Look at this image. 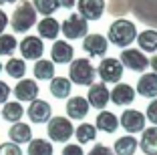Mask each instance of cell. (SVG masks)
I'll return each mask as SVG.
<instances>
[{
    "label": "cell",
    "mask_w": 157,
    "mask_h": 155,
    "mask_svg": "<svg viewBox=\"0 0 157 155\" xmlns=\"http://www.w3.org/2000/svg\"><path fill=\"white\" fill-rule=\"evenodd\" d=\"M135 38H137V28L127 18H117L115 22L109 26V41H111L113 45H117L119 48L129 46Z\"/></svg>",
    "instance_id": "6da1fadb"
},
{
    "label": "cell",
    "mask_w": 157,
    "mask_h": 155,
    "mask_svg": "<svg viewBox=\"0 0 157 155\" xmlns=\"http://www.w3.org/2000/svg\"><path fill=\"white\" fill-rule=\"evenodd\" d=\"M36 24V10L34 6L28 2V0H22L16 10L12 12V18H10V26H12L14 32H26L28 28H33Z\"/></svg>",
    "instance_id": "7a4b0ae2"
},
{
    "label": "cell",
    "mask_w": 157,
    "mask_h": 155,
    "mask_svg": "<svg viewBox=\"0 0 157 155\" xmlns=\"http://www.w3.org/2000/svg\"><path fill=\"white\" fill-rule=\"evenodd\" d=\"M95 77H97V71L91 64V60L77 59L71 63V67H69V81L71 83L81 85V87H91L95 83Z\"/></svg>",
    "instance_id": "3957f363"
},
{
    "label": "cell",
    "mask_w": 157,
    "mask_h": 155,
    "mask_svg": "<svg viewBox=\"0 0 157 155\" xmlns=\"http://www.w3.org/2000/svg\"><path fill=\"white\" fill-rule=\"evenodd\" d=\"M46 133L51 137V141L65 143L73 137L75 129H73V123H71L69 117H51V121L46 125Z\"/></svg>",
    "instance_id": "277c9868"
},
{
    "label": "cell",
    "mask_w": 157,
    "mask_h": 155,
    "mask_svg": "<svg viewBox=\"0 0 157 155\" xmlns=\"http://www.w3.org/2000/svg\"><path fill=\"white\" fill-rule=\"evenodd\" d=\"M99 77H101V81L105 83H119L121 77H123V64H121L119 59H113V56H109V59H103L101 64H99L97 68Z\"/></svg>",
    "instance_id": "5b68a950"
},
{
    "label": "cell",
    "mask_w": 157,
    "mask_h": 155,
    "mask_svg": "<svg viewBox=\"0 0 157 155\" xmlns=\"http://www.w3.org/2000/svg\"><path fill=\"white\" fill-rule=\"evenodd\" d=\"M87 30H89V24L81 14H71L69 18L60 24V32H63L67 38H71V41H75V38H85L87 37Z\"/></svg>",
    "instance_id": "8992f818"
},
{
    "label": "cell",
    "mask_w": 157,
    "mask_h": 155,
    "mask_svg": "<svg viewBox=\"0 0 157 155\" xmlns=\"http://www.w3.org/2000/svg\"><path fill=\"white\" fill-rule=\"evenodd\" d=\"M121 64L135 71V73H143L145 68L149 67V59L137 48H125L121 52Z\"/></svg>",
    "instance_id": "52a82bcc"
},
{
    "label": "cell",
    "mask_w": 157,
    "mask_h": 155,
    "mask_svg": "<svg viewBox=\"0 0 157 155\" xmlns=\"http://www.w3.org/2000/svg\"><path fill=\"white\" fill-rule=\"evenodd\" d=\"M145 121H147L145 115L141 113V111H135V109H127V111H123V115H121V127L129 133V135L143 131Z\"/></svg>",
    "instance_id": "ba28073f"
},
{
    "label": "cell",
    "mask_w": 157,
    "mask_h": 155,
    "mask_svg": "<svg viewBox=\"0 0 157 155\" xmlns=\"http://www.w3.org/2000/svg\"><path fill=\"white\" fill-rule=\"evenodd\" d=\"M51 113H52L51 105L42 99H34L26 109V115L33 123H48L51 121Z\"/></svg>",
    "instance_id": "9c48e42d"
},
{
    "label": "cell",
    "mask_w": 157,
    "mask_h": 155,
    "mask_svg": "<svg viewBox=\"0 0 157 155\" xmlns=\"http://www.w3.org/2000/svg\"><path fill=\"white\" fill-rule=\"evenodd\" d=\"M77 6L85 20H99L105 12V0H78Z\"/></svg>",
    "instance_id": "30bf717a"
},
{
    "label": "cell",
    "mask_w": 157,
    "mask_h": 155,
    "mask_svg": "<svg viewBox=\"0 0 157 155\" xmlns=\"http://www.w3.org/2000/svg\"><path fill=\"white\" fill-rule=\"evenodd\" d=\"M85 52H89V56H105L107 48H109V41L103 34H87L83 41Z\"/></svg>",
    "instance_id": "8fae6325"
},
{
    "label": "cell",
    "mask_w": 157,
    "mask_h": 155,
    "mask_svg": "<svg viewBox=\"0 0 157 155\" xmlns=\"http://www.w3.org/2000/svg\"><path fill=\"white\" fill-rule=\"evenodd\" d=\"M18 48L22 52V56L28 60L40 59L42 52H44V45H42V41L38 37H24L22 42H18Z\"/></svg>",
    "instance_id": "7c38bea8"
},
{
    "label": "cell",
    "mask_w": 157,
    "mask_h": 155,
    "mask_svg": "<svg viewBox=\"0 0 157 155\" xmlns=\"http://www.w3.org/2000/svg\"><path fill=\"white\" fill-rule=\"evenodd\" d=\"M135 99V89L127 83H117L115 89L109 91V101H113L117 107H123V105H131Z\"/></svg>",
    "instance_id": "4fadbf2b"
},
{
    "label": "cell",
    "mask_w": 157,
    "mask_h": 155,
    "mask_svg": "<svg viewBox=\"0 0 157 155\" xmlns=\"http://www.w3.org/2000/svg\"><path fill=\"white\" fill-rule=\"evenodd\" d=\"M87 103L95 109H105L109 103V89L105 83H93L89 89V99Z\"/></svg>",
    "instance_id": "5bb4252c"
},
{
    "label": "cell",
    "mask_w": 157,
    "mask_h": 155,
    "mask_svg": "<svg viewBox=\"0 0 157 155\" xmlns=\"http://www.w3.org/2000/svg\"><path fill=\"white\" fill-rule=\"evenodd\" d=\"M14 95H16L18 101H28V103H33V101L38 97L36 81H33V79H20V81L16 83V87H14Z\"/></svg>",
    "instance_id": "9a60e30c"
},
{
    "label": "cell",
    "mask_w": 157,
    "mask_h": 155,
    "mask_svg": "<svg viewBox=\"0 0 157 155\" xmlns=\"http://www.w3.org/2000/svg\"><path fill=\"white\" fill-rule=\"evenodd\" d=\"M73 55H75V48L69 45L67 41H56L51 48V59L52 63H59V64H67L73 60Z\"/></svg>",
    "instance_id": "2e32d148"
},
{
    "label": "cell",
    "mask_w": 157,
    "mask_h": 155,
    "mask_svg": "<svg viewBox=\"0 0 157 155\" xmlns=\"http://www.w3.org/2000/svg\"><path fill=\"white\" fill-rule=\"evenodd\" d=\"M89 113V103L85 97H73V99L67 101V115L69 119H75V121H81L85 119Z\"/></svg>",
    "instance_id": "e0dca14e"
},
{
    "label": "cell",
    "mask_w": 157,
    "mask_h": 155,
    "mask_svg": "<svg viewBox=\"0 0 157 155\" xmlns=\"http://www.w3.org/2000/svg\"><path fill=\"white\" fill-rule=\"evenodd\" d=\"M137 93L141 97H157V75L155 73H145L137 83Z\"/></svg>",
    "instance_id": "ac0fdd59"
},
{
    "label": "cell",
    "mask_w": 157,
    "mask_h": 155,
    "mask_svg": "<svg viewBox=\"0 0 157 155\" xmlns=\"http://www.w3.org/2000/svg\"><path fill=\"white\" fill-rule=\"evenodd\" d=\"M143 135H141V141L139 147L145 155H157V127H149L143 129Z\"/></svg>",
    "instance_id": "d6986e66"
},
{
    "label": "cell",
    "mask_w": 157,
    "mask_h": 155,
    "mask_svg": "<svg viewBox=\"0 0 157 155\" xmlns=\"http://www.w3.org/2000/svg\"><path fill=\"white\" fill-rule=\"evenodd\" d=\"M8 137H10V143H16V145H20V143H28L30 139H33V131H30V125L26 123H14L12 127H10L8 131Z\"/></svg>",
    "instance_id": "ffe728a7"
},
{
    "label": "cell",
    "mask_w": 157,
    "mask_h": 155,
    "mask_svg": "<svg viewBox=\"0 0 157 155\" xmlns=\"http://www.w3.org/2000/svg\"><path fill=\"white\" fill-rule=\"evenodd\" d=\"M60 32V24L56 22L52 16H44V18L38 22V38H48V41H55Z\"/></svg>",
    "instance_id": "44dd1931"
},
{
    "label": "cell",
    "mask_w": 157,
    "mask_h": 155,
    "mask_svg": "<svg viewBox=\"0 0 157 155\" xmlns=\"http://www.w3.org/2000/svg\"><path fill=\"white\" fill-rule=\"evenodd\" d=\"M95 125H97L95 129H101V131H105V133H115L117 127H119V119H117V115H113L111 111H101V113L97 115Z\"/></svg>",
    "instance_id": "7402d4cb"
},
{
    "label": "cell",
    "mask_w": 157,
    "mask_h": 155,
    "mask_svg": "<svg viewBox=\"0 0 157 155\" xmlns=\"http://www.w3.org/2000/svg\"><path fill=\"white\" fill-rule=\"evenodd\" d=\"M71 87H73V83L65 77H55L51 79V93L52 97L56 99H67L71 95Z\"/></svg>",
    "instance_id": "603a6c76"
},
{
    "label": "cell",
    "mask_w": 157,
    "mask_h": 155,
    "mask_svg": "<svg viewBox=\"0 0 157 155\" xmlns=\"http://www.w3.org/2000/svg\"><path fill=\"white\" fill-rule=\"evenodd\" d=\"M135 151H137V139L133 135L119 137L115 141V149H113L115 155H133Z\"/></svg>",
    "instance_id": "cb8c5ba5"
},
{
    "label": "cell",
    "mask_w": 157,
    "mask_h": 155,
    "mask_svg": "<svg viewBox=\"0 0 157 155\" xmlns=\"http://www.w3.org/2000/svg\"><path fill=\"white\" fill-rule=\"evenodd\" d=\"M24 115V107L20 105L18 101H8L4 103V109H2V119H6L8 123H18Z\"/></svg>",
    "instance_id": "d4e9b609"
},
{
    "label": "cell",
    "mask_w": 157,
    "mask_h": 155,
    "mask_svg": "<svg viewBox=\"0 0 157 155\" xmlns=\"http://www.w3.org/2000/svg\"><path fill=\"white\" fill-rule=\"evenodd\" d=\"M34 77L38 79V81H51V79H55V63L52 60H36V64H34Z\"/></svg>",
    "instance_id": "484cf974"
},
{
    "label": "cell",
    "mask_w": 157,
    "mask_h": 155,
    "mask_svg": "<svg viewBox=\"0 0 157 155\" xmlns=\"http://www.w3.org/2000/svg\"><path fill=\"white\" fill-rule=\"evenodd\" d=\"M137 42L141 50L145 52H155L157 50V30H143L137 34Z\"/></svg>",
    "instance_id": "4316f807"
},
{
    "label": "cell",
    "mask_w": 157,
    "mask_h": 155,
    "mask_svg": "<svg viewBox=\"0 0 157 155\" xmlns=\"http://www.w3.org/2000/svg\"><path fill=\"white\" fill-rule=\"evenodd\" d=\"M75 135H77L78 143H89V141H95L97 129H95V125H91V123H81L77 129H75Z\"/></svg>",
    "instance_id": "83f0119b"
},
{
    "label": "cell",
    "mask_w": 157,
    "mask_h": 155,
    "mask_svg": "<svg viewBox=\"0 0 157 155\" xmlns=\"http://www.w3.org/2000/svg\"><path fill=\"white\" fill-rule=\"evenodd\" d=\"M28 155H52L51 141H44V139H30V141H28Z\"/></svg>",
    "instance_id": "f1b7e54d"
},
{
    "label": "cell",
    "mask_w": 157,
    "mask_h": 155,
    "mask_svg": "<svg viewBox=\"0 0 157 155\" xmlns=\"http://www.w3.org/2000/svg\"><path fill=\"white\" fill-rule=\"evenodd\" d=\"M4 68H6V73H8L10 77L18 79V81L26 75V63H24L22 59H10Z\"/></svg>",
    "instance_id": "f546056e"
},
{
    "label": "cell",
    "mask_w": 157,
    "mask_h": 155,
    "mask_svg": "<svg viewBox=\"0 0 157 155\" xmlns=\"http://www.w3.org/2000/svg\"><path fill=\"white\" fill-rule=\"evenodd\" d=\"M30 4L34 6L36 12L44 14V16H51V14L56 12V8H59V0H33Z\"/></svg>",
    "instance_id": "4dcf8cb0"
},
{
    "label": "cell",
    "mask_w": 157,
    "mask_h": 155,
    "mask_svg": "<svg viewBox=\"0 0 157 155\" xmlns=\"http://www.w3.org/2000/svg\"><path fill=\"white\" fill-rule=\"evenodd\" d=\"M16 38L12 34H0V56L4 55H12L14 50H16Z\"/></svg>",
    "instance_id": "1f68e13d"
},
{
    "label": "cell",
    "mask_w": 157,
    "mask_h": 155,
    "mask_svg": "<svg viewBox=\"0 0 157 155\" xmlns=\"http://www.w3.org/2000/svg\"><path fill=\"white\" fill-rule=\"evenodd\" d=\"M0 155H22V149L16 143H2L0 145Z\"/></svg>",
    "instance_id": "d6a6232c"
},
{
    "label": "cell",
    "mask_w": 157,
    "mask_h": 155,
    "mask_svg": "<svg viewBox=\"0 0 157 155\" xmlns=\"http://www.w3.org/2000/svg\"><path fill=\"white\" fill-rule=\"evenodd\" d=\"M145 119H149L153 125H157V99H153L147 107V113H145Z\"/></svg>",
    "instance_id": "836d02e7"
},
{
    "label": "cell",
    "mask_w": 157,
    "mask_h": 155,
    "mask_svg": "<svg viewBox=\"0 0 157 155\" xmlns=\"http://www.w3.org/2000/svg\"><path fill=\"white\" fill-rule=\"evenodd\" d=\"M89 155H115V153H113V149H109L107 145H101V143H99V145H95L91 151H89Z\"/></svg>",
    "instance_id": "e575fe53"
},
{
    "label": "cell",
    "mask_w": 157,
    "mask_h": 155,
    "mask_svg": "<svg viewBox=\"0 0 157 155\" xmlns=\"http://www.w3.org/2000/svg\"><path fill=\"white\" fill-rule=\"evenodd\" d=\"M63 155H85V153H83V149H81V145L69 143V145L63 147Z\"/></svg>",
    "instance_id": "d590c367"
},
{
    "label": "cell",
    "mask_w": 157,
    "mask_h": 155,
    "mask_svg": "<svg viewBox=\"0 0 157 155\" xmlns=\"http://www.w3.org/2000/svg\"><path fill=\"white\" fill-rule=\"evenodd\" d=\"M10 87L8 85H6L4 81H0V103H2V105H4V103H8V97H10Z\"/></svg>",
    "instance_id": "8d00e7d4"
},
{
    "label": "cell",
    "mask_w": 157,
    "mask_h": 155,
    "mask_svg": "<svg viewBox=\"0 0 157 155\" xmlns=\"http://www.w3.org/2000/svg\"><path fill=\"white\" fill-rule=\"evenodd\" d=\"M6 24H8V16H6V12H4V10L0 8V34H2V32H4Z\"/></svg>",
    "instance_id": "74e56055"
},
{
    "label": "cell",
    "mask_w": 157,
    "mask_h": 155,
    "mask_svg": "<svg viewBox=\"0 0 157 155\" xmlns=\"http://www.w3.org/2000/svg\"><path fill=\"white\" fill-rule=\"evenodd\" d=\"M59 6H63V8H73L75 0H59Z\"/></svg>",
    "instance_id": "f35d334b"
},
{
    "label": "cell",
    "mask_w": 157,
    "mask_h": 155,
    "mask_svg": "<svg viewBox=\"0 0 157 155\" xmlns=\"http://www.w3.org/2000/svg\"><path fill=\"white\" fill-rule=\"evenodd\" d=\"M149 64H151V67H153V73H155V75H157V55H155V56H153V59H151V60H149Z\"/></svg>",
    "instance_id": "ab89813d"
},
{
    "label": "cell",
    "mask_w": 157,
    "mask_h": 155,
    "mask_svg": "<svg viewBox=\"0 0 157 155\" xmlns=\"http://www.w3.org/2000/svg\"><path fill=\"white\" fill-rule=\"evenodd\" d=\"M12 2H16V0H0V6L2 4H12Z\"/></svg>",
    "instance_id": "60d3db41"
},
{
    "label": "cell",
    "mask_w": 157,
    "mask_h": 155,
    "mask_svg": "<svg viewBox=\"0 0 157 155\" xmlns=\"http://www.w3.org/2000/svg\"><path fill=\"white\" fill-rule=\"evenodd\" d=\"M0 71H2V64H0Z\"/></svg>",
    "instance_id": "b9f144b4"
}]
</instances>
